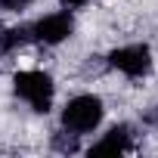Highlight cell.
Here are the masks:
<instances>
[{"label":"cell","mask_w":158,"mask_h":158,"mask_svg":"<svg viewBox=\"0 0 158 158\" xmlns=\"http://www.w3.org/2000/svg\"><path fill=\"white\" fill-rule=\"evenodd\" d=\"M13 90L40 115H47L53 109V96H56V84L53 77L40 68H28V71H16L13 74Z\"/></svg>","instance_id":"1"},{"label":"cell","mask_w":158,"mask_h":158,"mask_svg":"<svg viewBox=\"0 0 158 158\" xmlns=\"http://www.w3.org/2000/svg\"><path fill=\"white\" fill-rule=\"evenodd\" d=\"M71 31H74L71 13H50V16H44V19H37V22L31 25V34H34L40 44H50V47L68 40Z\"/></svg>","instance_id":"4"},{"label":"cell","mask_w":158,"mask_h":158,"mask_svg":"<svg viewBox=\"0 0 158 158\" xmlns=\"http://www.w3.org/2000/svg\"><path fill=\"white\" fill-rule=\"evenodd\" d=\"M102 99L93 96V93H81V96H74L65 102L62 109V127L68 133H77V136H84V133H93L99 124H102Z\"/></svg>","instance_id":"2"},{"label":"cell","mask_w":158,"mask_h":158,"mask_svg":"<svg viewBox=\"0 0 158 158\" xmlns=\"http://www.w3.org/2000/svg\"><path fill=\"white\" fill-rule=\"evenodd\" d=\"M31 6V0H0V10H6V13H22Z\"/></svg>","instance_id":"8"},{"label":"cell","mask_w":158,"mask_h":158,"mask_svg":"<svg viewBox=\"0 0 158 158\" xmlns=\"http://www.w3.org/2000/svg\"><path fill=\"white\" fill-rule=\"evenodd\" d=\"M74 136H77V133H71V136H62V133H59V136L53 139V146H56L59 152H77V143H74Z\"/></svg>","instance_id":"7"},{"label":"cell","mask_w":158,"mask_h":158,"mask_svg":"<svg viewBox=\"0 0 158 158\" xmlns=\"http://www.w3.org/2000/svg\"><path fill=\"white\" fill-rule=\"evenodd\" d=\"M31 37H34V34H31V28H28V25L6 28L3 34H0V56H3V53H13V50H19V47H25Z\"/></svg>","instance_id":"6"},{"label":"cell","mask_w":158,"mask_h":158,"mask_svg":"<svg viewBox=\"0 0 158 158\" xmlns=\"http://www.w3.org/2000/svg\"><path fill=\"white\" fill-rule=\"evenodd\" d=\"M146 121H149V124H155V127H158V106H155V109H152V112H149V118H146Z\"/></svg>","instance_id":"10"},{"label":"cell","mask_w":158,"mask_h":158,"mask_svg":"<svg viewBox=\"0 0 158 158\" xmlns=\"http://www.w3.org/2000/svg\"><path fill=\"white\" fill-rule=\"evenodd\" d=\"M133 149V127L127 124H115L99 143L90 146V155H124Z\"/></svg>","instance_id":"5"},{"label":"cell","mask_w":158,"mask_h":158,"mask_svg":"<svg viewBox=\"0 0 158 158\" xmlns=\"http://www.w3.org/2000/svg\"><path fill=\"white\" fill-rule=\"evenodd\" d=\"M87 0H62V6H68V10H74V6H84Z\"/></svg>","instance_id":"9"},{"label":"cell","mask_w":158,"mask_h":158,"mask_svg":"<svg viewBox=\"0 0 158 158\" xmlns=\"http://www.w3.org/2000/svg\"><path fill=\"white\" fill-rule=\"evenodd\" d=\"M109 65L136 81V77H146V74L152 71V50H149L146 44H127V47H118V50L109 53Z\"/></svg>","instance_id":"3"}]
</instances>
